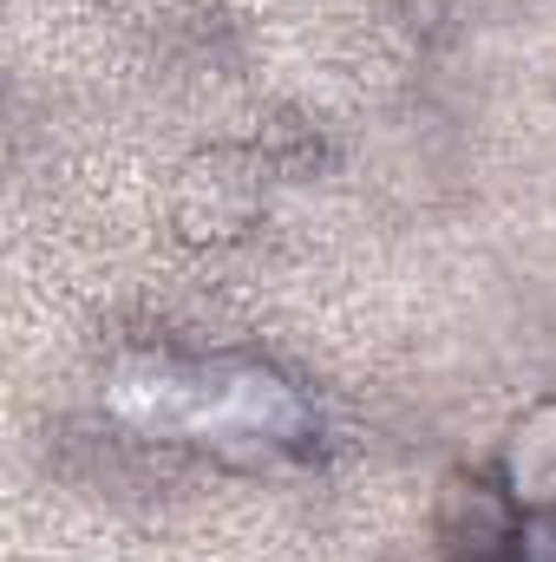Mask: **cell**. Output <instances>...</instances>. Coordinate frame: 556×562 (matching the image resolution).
Returning a JSON list of instances; mask_svg holds the SVG:
<instances>
[{
	"mask_svg": "<svg viewBox=\"0 0 556 562\" xmlns=\"http://www.w3.org/2000/svg\"><path fill=\"white\" fill-rule=\"evenodd\" d=\"M511 484L524 504H556V406L531 413L511 438Z\"/></svg>",
	"mask_w": 556,
	"mask_h": 562,
	"instance_id": "6da1fadb",
	"label": "cell"
}]
</instances>
